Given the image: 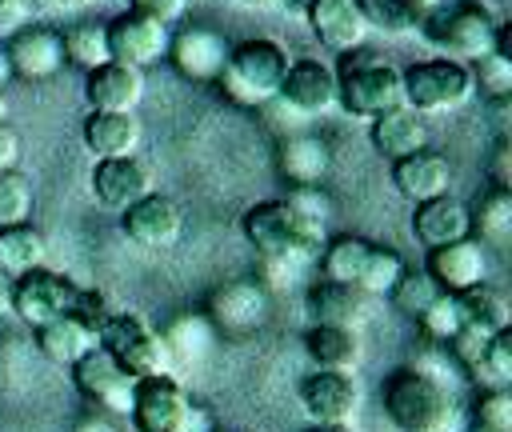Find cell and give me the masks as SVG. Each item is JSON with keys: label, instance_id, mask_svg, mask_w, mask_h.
<instances>
[{"label": "cell", "instance_id": "obj_1", "mask_svg": "<svg viewBox=\"0 0 512 432\" xmlns=\"http://www.w3.org/2000/svg\"><path fill=\"white\" fill-rule=\"evenodd\" d=\"M380 404L396 432H452L456 424L452 388L428 364H404L388 372L380 388Z\"/></svg>", "mask_w": 512, "mask_h": 432}, {"label": "cell", "instance_id": "obj_2", "mask_svg": "<svg viewBox=\"0 0 512 432\" xmlns=\"http://www.w3.org/2000/svg\"><path fill=\"white\" fill-rule=\"evenodd\" d=\"M288 72V48L280 40H244L228 52L216 88L224 92V100L240 104V108H264L276 100L280 80Z\"/></svg>", "mask_w": 512, "mask_h": 432}, {"label": "cell", "instance_id": "obj_3", "mask_svg": "<svg viewBox=\"0 0 512 432\" xmlns=\"http://www.w3.org/2000/svg\"><path fill=\"white\" fill-rule=\"evenodd\" d=\"M336 104L360 120H376L392 108H404L400 68L372 56H348L336 72Z\"/></svg>", "mask_w": 512, "mask_h": 432}, {"label": "cell", "instance_id": "obj_4", "mask_svg": "<svg viewBox=\"0 0 512 432\" xmlns=\"http://www.w3.org/2000/svg\"><path fill=\"white\" fill-rule=\"evenodd\" d=\"M240 228H244L248 244H252L260 256H300V260L316 264L320 252H324V244H328L324 232L304 228L280 196H276V200H260V204H252V208L244 212Z\"/></svg>", "mask_w": 512, "mask_h": 432}, {"label": "cell", "instance_id": "obj_5", "mask_svg": "<svg viewBox=\"0 0 512 432\" xmlns=\"http://www.w3.org/2000/svg\"><path fill=\"white\" fill-rule=\"evenodd\" d=\"M496 24L492 12L484 4H468V0H452L448 8H436L420 20V32L432 48H440L452 60H476L484 52H492L496 40Z\"/></svg>", "mask_w": 512, "mask_h": 432}, {"label": "cell", "instance_id": "obj_6", "mask_svg": "<svg viewBox=\"0 0 512 432\" xmlns=\"http://www.w3.org/2000/svg\"><path fill=\"white\" fill-rule=\"evenodd\" d=\"M400 80H404V104L412 112H420V116L452 112V108H460V104H468L476 96L468 64L452 60V56L416 60L412 68L400 72Z\"/></svg>", "mask_w": 512, "mask_h": 432}, {"label": "cell", "instance_id": "obj_7", "mask_svg": "<svg viewBox=\"0 0 512 432\" xmlns=\"http://www.w3.org/2000/svg\"><path fill=\"white\" fill-rule=\"evenodd\" d=\"M100 348H108L136 380L144 376H172V360L164 348V336L140 320L136 312H112L100 324Z\"/></svg>", "mask_w": 512, "mask_h": 432}, {"label": "cell", "instance_id": "obj_8", "mask_svg": "<svg viewBox=\"0 0 512 432\" xmlns=\"http://www.w3.org/2000/svg\"><path fill=\"white\" fill-rule=\"evenodd\" d=\"M76 296H80V284H72L68 276H60L44 264L16 276V284H12V308L32 328H40L56 316H68L76 308Z\"/></svg>", "mask_w": 512, "mask_h": 432}, {"label": "cell", "instance_id": "obj_9", "mask_svg": "<svg viewBox=\"0 0 512 432\" xmlns=\"http://www.w3.org/2000/svg\"><path fill=\"white\" fill-rule=\"evenodd\" d=\"M72 376H76V388L88 404L104 408V412H116V416H128L132 408V388H136V376L108 352V348H92L88 356H80L72 364Z\"/></svg>", "mask_w": 512, "mask_h": 432}, {"label": "cell", "instance_id": "obj_10", "mask_svg": "<svg viewBox=\"0 0 512 432\" xmlns=\"http://www.w3.org/2000/svg\"><path fill=\"white\" fill-rule=\"evenodd\" d=\"M188 408H192V396L176 376H144L132 388L128 416L136 432H180Z\"/></svg>", "mask_w": 512, "mask_h": 432}, {"label": "cell", "instance_id": "obj_11", "mask_svg": "<svg viewBox=\"0 0 512 432\" xmlns=\"http://www.w3.org/2000/svg\"><path fill=\"white\" fill-rule=\"evenodd\" d=\"M108 32V56L120 60V64H132V68H148V64H160L168 56V40L172 32L140 12H120L104 24Z\"/></svg>", "mask_w": 512, "mask_h": 432}, {"label": "cell", "instance_id": "obj_12", "mask_svg": "<svg viewBox=\"0 0 512 432\" xmlns=\"http://www.w3.org/2000/svg\"><path fill=\"white\" fill-rule=\"evenodd\" d=\"M300 404L312 424H352V416L360 412V380L356 372L316 368L300 384Z\"/></svg>", "mask_w": 512, "mask_h": 432}, {"label": "cell", "instance_id": "obj_13", "mask_svg": "<svg viewBox=\"0 0 512 432\" xmlns=\"http://www.w3.org/2000/svg\"><path fill=\"white\" fill-rule=\"evenodd\" d=\"M276 100H284L296 116H320L336 108V68L312 56L288 60V72L280 80Z\"/></svg>", "mask_w": 512, "mask_h": 432}, {"label": "cell", "instance_id": "obj_14", "mask_svg": "<svg viewBox=\"0 0 512 432\" xmlns=\"http://www.w3.org/2000/svg\"><path fill=\"white\" fill-rule=\"evenodd\" d=\"M4 52H8L12 76H20V80H28V84L52 80V76H60V68H64L60 32H56V28H44V24H24V28H16V32L8 36Z\"/></svg>", "mask_w": 512, "mask_h": 432}, {"label": "cell", "instance_id": "obj_15", "mask_svg": "<svg viewBox=\"0 0 512 432\" xmlns=\"http://www.w3.org/2000/svg\"><path fill=\"white\" fill-rule=\"evenodd\" d=\"M148 192H156L152 172L136 152L132 156H104V160L92 164V196H96L100 208L124 212Z\"/></svg>", "mask_w": 512, "mask_h": 432}, {"label": "cell", "instance_id": "obj_16", "mask_svg": "<svg viewBox=\"0 0 512 432\" xmlns=\"http://www.w3.org/2000/svg\"><path fill=\"white\" fill-rule=\"evenodd\" d=\"M120 228L140 248H172L180 240V232H184V212H180V204L172 196L148 192L132 208L120 212Z\"/></svg>", "mask_w": 512, "mask_h": 432}, {"label": "cell", "instance_id": "obj_17", "mask_svg": "<svg viewBox=\"0 0 512 432\" xmlns=\"http://www.w3.org/2000/svg\"><path fill=\"white\" fill-rule=\"evenodd\" d=\"M204 316L224 336H248L268 320V292L256 280H232L208 296Z\"/></svg>", "mask_w": 512, "mask_h": 432}, {"label": "cell", "instance_id": "obj_18", "mask_svg": "<svg viewBox=\"0 0 512 432\" xmlns=\"http://www.w3.org/2000/svg\"><path fill=\"white\" fill-rule=\"evenodd\" d=\"M304 300H308V312L316 324H336V328H356V332L380 308V296H368L364 288L336 284V280H312Z\"/></svg>", "mask_w": 512, "mask_h": 432}, {"label": "cell", "instance_id": "obj_19", "mask_svg": "<svg viewBox=\"0 0 512 432\" xmlns=\"http://www.w3.org/2000/svg\"><path fill=\"white\" fill-rule=\"evenodd\" d=\"M228 40L212 28H180L172 40H168V60L172 68L184 76V80H196V84H216L224 60H228Z\"/></svg>", "mask_w": 512, "mask_h": 432}, {"label": "cell", "instance_id": "obj_20", "mask_svg": "<svg viewBox=\"0 0 512 432\" xmlns=\"http://www.w3.org/2000/svg\"><path fill=\"white\" fill-rule=\"evenodd\" d=\"M444 292H468L476 284H488V252L476 236H464V240H452V244H440V248H428V268H424Z\"/></svg>", "mask_w": 512, "mask_h": 432}, {"label": "cell", "instance_id": "obj_21", "mask_svg": "<svg viewBox=\"0 0 512 432\" xmlns=\"http://www.w3.org/2000/svg\"><path fill=\"white\" fill-rule=\"evenodd\" d=\"M84 96L92 112H136L144 100V68L108 60L84 72Z\"/></svg>", "mask_w": 512, "mask_h": 432}, {"label": "cell", "instance_id": "obj_22", "mask_svg": "<svg viewBox=\"0 0 512 432\" xmlns=\"http://www.w3.org/2000/svg\"><path fill=\"white\" fill-rule=\"evenodd\" d=\"M304 20L312 24V36L328 52H356L368 36V24H364L356 0H312Z\"/></svg>", "mask_w": 512, "mask_h": 432}, {"label": "cell", "instance_id": "obj_23", "mask_svg": "<svg viewBox=\"0 0 512 432\" xmlns=\"http://www.w3.org/2000/svg\"><path fill=\"white\" fill-rule=\"evenodd\" d=\"M392 184H396V192L408 196L412 204H424V200L448 196L452 164H448V156L420 148V152H408V156L392 160Z\"/></svg>", "mask_w": 512, "mask_h": 432}, {"label": "cell", "instance_id": "obj_24", "mask_svg": "<svg viewBox=\"0 0 512 432\" xmlns=\"http://www.w3.org/2000/svg\"><path fill=\"white\" fill-rule=\"evenodd\" d=\"M160 336H164L172 372L176 368H200L216 352V340H220V332L212 328V320L204 312H180V316H172L160 328Z\"/></svg>", "mask_w": 512, "mask_h": 432}, {"label": "cell", "instance_id": "obj_25", "mask_svg": "<svg viewBox=\"0 0 512 432\" xmlns=\"http://www.w3.org/2000/svg\"><path fill=\"white\" fill-rule=\"evenodd\" d=\"M412 236L424 248H440V244H452V240L472 236L468 204L456 200V196H436V200L416 204V212H412Z\"/></svg>", "mask_w": 512, "mask_h": 432}, {"label": "cell", "instance_id": "obj_26", "mask_svg": "<svg viewBox=\"0 0 512 432\" xmlns=\"http://www.w3.org/2000/svg\"><path fill=\"white\" fill-rule=\"evenodd\" d=\"M140 136H144V128H140L136 112H88L84 128H80V140L92 152V160L132 156L140 148Z\"/></svg>", "mask_w": 512, "mask_h": 432}, {"label": "cell", "instance_id": "obj_27", "mask_svg": "<svg viewBox=\"0 0 512 432\" xmlns=\"http://www.w3.org/2000/svg\"><path fill=\"white\" fill-rule=\"evenodd\" d=\"M276 168L288 184H324V176L332 172V148L312 132L284 136L276 148Z\"/></svg>", "mask_w": 512, "mask_h": 432}, {"label": "cell", "instance_id": "obj_28", "mask_svg": "<svg viewBox=\"0 0 512 432\" xmlns=\"http://www.w3.org/2000/svg\"><path fill=\"white\" fill-rule=\"evenodd\" d=\"M368 136H372V148H376L380 156H388V160H400V156H408V152L428 148V124H424V116L412 112L408 104H404V108H392V112H384V116H376L372 128H368Z\"/></svg>", "mask_w": 512, "mask_h": 432}, {"label": "cell", "instance_id": "obj_29", "mask_svg": "<svg viewBox=\"0 0 512 432\" xmlns=\"http://www.w3.org/2000/svg\"><path fill=\"white\" fill-rule=\"evenodd\" d=\"M36 344H40V352L52 360V364H60V368H72L80 356H88L96 344H100V332L92 328V324H84L80 316H56V320H48V324H40L36 328Z\"/></svg>", "mask_w": 512, "mask_h": 432}, {"label": "cell", "instance_id": "obj_30", "mask_svg": "<svg viewBox=\"0 0 512 432\" xmlns=\"http://www.w3.org/2000/svg\"><path fill=\"white\" fill-rule=\"evenodd\" d=\"M304 352L316 368L332 372H356L364 360V344L356 328H336V324H312L304 332Z\"/></svg>", "mask_w": 512, "mask_h": 432}, {"label": "cell", "instance_id": "obj_31", "mask_svg": "<svg viewBox=\"0 0 512 432\" xmlns=\"http://www.w3.org/2000/svg\"><path fill=\"white\" fill-rule=\"evenodd\" d=\"M456 304H460V320L480 328V332H488V336L508 332V324H512V304L492 284H476L468 292H456Z\"/></svg>", "mask_w": 512, "mask_h": 432}, {"label": "cell", "instance_id": "obj_32", "mask_svg": "<svg viewBox=\"0 0 512 432\" xmlns=\"http://www.w3.org/2000/svg\"><path fill=\"white\" fill-rule=\"evenodd\" d=\"M44 264V236L32 224H8L0 228V272L4 276H24Z\"/></svg>", "mask_w": 512, "mask_h": 432}, {"label": "cell", "instance_id": "obj_33", "mask_svg": "<svg viewBox=\"0 0 512 432\" xmlns=\"http://www.w3.org/2000/svg\"><path fill=\"white\" fill-rule=\"evenodd\" d=\"M368 248H372V240H364V236H336V240H328L320 260H316L320 264V280L356 284V276H360V268L368 260Z\"/></svg>", "mask_w": 512, "mask_h": 432}, {"label": "cell", "instance_id": "obj_34", "mask_svg": "<svg viewBox=\"0 0 512 432\" xmlns=\"http://www.w3.org/2000/svg\"><path fill=\"white\" fill-rule=\"evenodd\" d=\"M60 44H64V64H76L80 72H92L112 60L104 24H72L60 32Z\"/></svg>", "mask_w": 512, "mask_h": 432}, {"label": "cell", "instance_id": "obj_35", "mask_svg": "<svg viewBox=\"0 0 512 432\" xmlns=\"http://www.w3.org/2000/svg\"><path fill=\"white\" fill-rule=\"evenodd\" d=\"M468 216H472V228L480 232V244H504L512 236V196H508V188L484 192L468 208Z\"/></svg>", "mask_w": 512, "mask_h": 432}, {"label": "cell", "instance_id": "obj_36", "mask_svg": "<svg viewBox=\"0 0 512 432\" xmlns=\"http://www.w3.org/2000/svg\"><path fill=\"white\" fill-rule=\"evenodd\" d=\"M360 16L368 24V32H384V36H408L420 28V12L412 0H356Z\"/></svg>", "mask_w": 512, "mask_h": 432}, {"label": "cell", "instance_id": "obj_37", "mask_svg": "<svg viewBox=\"0 0 512 432\" xmlns=\"http://www.w3.org/2000/svg\"><path fill=\"white\" fill-rule=\"evenodd\" d=\"M468 372L484 384V388H508L512 384V336L508 332H496L484 352L468 364Z\"/></svg>", "mask_w": 512, "mask_h": 432}, {"label": "cell", "instance_id": "obj_38", "mask_svg": "<svg viewBox=\"0 0 512 432\" xmlns=\"http://www.w3.org/2000/svg\"><path fill=\"white\" fill-rule=\"evenodd\" d=\"M468 72H472V88L480 96H488L492 104H504L512 96V60H504L496 52H484V56L468 60Z\"/></svg>", "mask_w": 512, "mask_h": 432}, {"label": "cell", "instance_id": "obj_39", "mask_svg": "<svg viewBox=\"0 0 512 432\" xmlns=\"http://www.w3.org/2000/svg\"><path fill=\"white\" fill-rule=\"evenodd\" d=\"M400 276H404V260H400L392 248L372 244V248H368V260H364V268H360V276H356V288H364L368 296H380V300H384Z\"/></svg>", "mask_w": 512, "mask_h": 432}, {"label": "cell", "instance_id": "obj_40", "mask_svg": "<svg viewBox=\"0 0 512 432\" xmlns=\"http://www.w3.org/2000/svg\"><path fill=\"white\" fill-rule=\"evenodd\" d=\"M280 200L292 208V216H296L304 228H316V232H324V228H328L332 200H328L324 184H292V188H288Z\"/></svg>", "mask_w": 512, "mask_h": 432}, {"label": "cell", "instance_id": "obj_41", "mask_svg": "<svg viewBox=\"0 0 512 432\" xmlns=\"http://www.w3.org/2000/svg\"><path fill=\"white\" fill-rule=\"evenodd\" d=\"M32 204H36V196H32L28 176H24L20 168H4V172H0V228H8V224H28Z\"/></svg>", "mask_w": 512, "mask_h": 432}, {"label": "cell", "instance_id": "obj_42", "mask_svg": "<svg viewBox=\"0 0 512 432\" xmlns=\"http://www.w3.org/2000/svg\"><path fill=\"white\" fill-rule=\"evenodd\" d=\"M440 292H444V288H440L428 272H408V268H404V276L392 284L388 300L396 304V312H404V316H412V320H416V316H420V312H424Z\"/></svg>", "mask_w": 512, "mask_h": 432}, {"label": "cell", "instance_id": "obj_43", "mask_svg": "<svg viewBox=\"0 0 512 432\" xmlns=\"http://www.w3.org/2000/svg\"><path fill=\"white\" fill-rule=\"evenodd\" d=\"M416 324H420V332L432 340V344H448L456 332H460V304H456V296L452 292H440L420 316H416Z\"/></svg>", "mask_w": 512, "mask_h": 432}, {"label": "cell", "instance_id": "obj_44", "mask_svg": "<svg viewBox=\"0 0 512 432\" xmlns=\"http://www.w3.org/2000/svg\"><path fill=\"white\" fill-rule=\"evenodd\" d=\"M476 424L496 428V432H512V392L508 388H484L476 396Z\"/></svg>", "mask_w": 512, "mask_h": 432}, {"label": "cell", "instance_id": "obj_45", "mask_svg": "<svg viewBox=\"0 0 512 432\" xmlns=\"http://www.w3.org/2000/svg\"><path fill=\"white\" fill-rule=\"evenodd\" d=\"M132 12H140V16H148V20L164 24V28H172L188 12V0H132Z\"/></svg>", "mask_w": 512, "mask_h": 432}, {"label": "cell", "instance_id": "obj_46", "mask_svg": "<svg viewBox=\"0 0 512 432\" xmlns=\"http://www.w3.org/2000/svg\"><path fill=\"white\" fill-rule=\"evenodd\" d=\"M20 4H24L28 16H32V12L64 16V12H80V8H88V4H96V0H20Z\"/></svg>", "mask_w": 512, "mask_h": 432}, {"label": "cell", "instance_id": "obj_47", "mask_svg": "<svg viewBox=\"0 0 512 432\" xmlns=\"http://www.w3.org/2000/svg\"><path fill=\"white\" fill-rule=\"evenodd\" d=\"M16 160H20V136H16V128L8 120H0V172L16 168Z\"/></svg>", "mask_w": 512, "mask_h": 432}, {"label": "cell", "instance_id": "obj_48", "mask_svg": "<svg viewBox=\"0 0 512 432\" xmlns=\"http://www.w3.org/2000/svg\"><path fill=\"white\" fill-rule=\"evenodd\" d=\"M24 20H28V12L20 0H0V40L12 36L16 28H24Z\"/></svg>", "mask_w": 512, "mask_h": 432}, {"label": "cell", "instance_id": "obj_49", "mask_svg": "<svg viewBox=\"0 0 512 432\" xmlns=\"http://www.w3.org/2000/svg\"><path fill=\"white\" fill-rule=\"evenodd\" d=\"M180 432H216V428H212V416L200 404H192L188 416H184V424H180Z\"/></svg>", "mask_w": 512, "mask_h": 432}, {"label": "cell", "instance_id": "obj_50", "mask_svg": "<svg viewBox=\"0 0 512 432\" xmlns=\"http://www.w3.org/2000/svg\"><path fill=\"white\" fill-rule=\"evenodd\" d=\"M492 180H496V188H508V184H512V176H508V144H504V140L496 144V160H492Z\"/></svg>", "mask_w": 512, "mask_h": 432}, {"label": "cell", "instance_id": "obj_51", "mask_svg": "<svg viewBox=\"0 0 512 432\" xmlns=\"http://www.w3.org/2000/svg\"><path fill=\"white\" fill-rule=\"evenodd\" d=\"M72 432H116V428H112V420H108V416L88 412V416H80V420L72 424Z\"/></svg>", "mask_w": 512, "mask_h": 432}, {"label": "cell", "instance_id": "obj_52", "mask_svg": "<svg viewBox=\"0 0 512 432\" xmlns=\"http://www.w3.org/2000/svg\"><path fill=\"white\" fill-rule=\"evenodd\" d=\"M412 4H416V12H420V20H424L428 12H436V8H448L452 0H412Z\"/></svg>", "mask_w": 512, "mask_h": 432}, {"label": "cell", "instance_id": "obj_53", "mask_svg": "<svg viewBox=\"0 0 512 432\" xmlns=\"http://www.w3.org/2000/svg\"><path fill=\"white\" fill-rule=\"evenodd\" d=\"M276 4H280V8H288V12H296V16H304L312 0H276Z\"/></svg>", "mask_w": 512, "mask_h": 432}, {"label": "cell", "instance_id": "obj_54", "mask_svg": "<svg viewBox=\"0 0 512 432\" xmlns=\"http://www.w3.org/2000/svg\"><path fill=\"white\" fill-rule=\"evenodd\" d=\"M12 80V64H8V52H4V44H0V88Z\"/></svg>", "mask_w": 512, "mask_h": 432}, {"label": "cell", "instance_id": "obj_55", "mask_svg": "<svg viewBox=\"0 0 512 432\" xmlns=\"http://www.w3.org/2000/svg\"><path fill=\"white\" fill-rule=\"evenodd\" d=\"M308 432H352V424H312Z\"/></svg>", "mask_w": 512, "mask_h": 432}, {"label": "cell", "instance_id": "obj_56", "mask_svg": "<svg viewBox=\"0 0 512 432\" xmlns=\"http://www.w3.org/2000/svg\"><path fill=\"white\" fill-rule=\"evenodd\" d=\"M236 4H248V8H272L276 0H236Z\"/></svg>", "mask_w": 512, "mask_h": 432}, {"label": "cell", "instance_id": "obj_57", "mask_svg": "<svg viewBox=\"0 0 512 432\" xmlns=\"http://www.w3.org/2000/svg\"><path fill=\"white\" fill-rule=\"evenodd\" d=\"M0 120H8V92L0 88Z\"/></svg>", "mask_w": 512, "mask_h": 432}, {"label": "cell", "instance_id": "obj_58", "mask_svg": "<svg viewBox=\"0 0 512 432\" xmlns=\"http://www.w3.org/2000/svg\"><path fill=\"white\" fill-rule=\"evenodd\" d=\"M0 384H4V356H0Z\"/></svg>", "mask_w": 512, "mask_h": 432}, {"label": "cell", "instance_id": "obj_59", "mask_svg": "<svg viewBox=\"0 0 512 432\" xmlns=\"http://www.w3.org/2000/svg\"><path fill=\"white\" fill-rule=\"evenodd\" d=\"M476 432H496V428H480V424H476Z\"/></svg>", "mask_w": 512, "mask_h": 432}]
</instances>
